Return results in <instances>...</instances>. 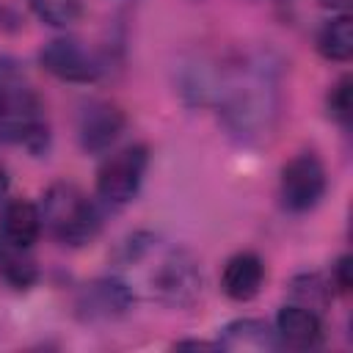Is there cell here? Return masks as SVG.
<instances>
[{
  "mask_svg": "<svg viewBox=\"0 0 353 353\" xmlns=\"http://www.w3.org/2000/svg\"><path fill=\"white\" fill-rule=\"evenodd\" d=\"M149 292L171 306H188L201 292V273L196 259L182 248H168L157 256L149 273Z\"/></svg>",
  "mask_w": 353,
  "mask_h": 353,
  "instance_id": "277c9868",
  "label": "cell"
},
{
  "mask_svg": "<svg viewBox=\"0 0 353 353\" xmlns=\"http://www.w3.org/2000/svg\"><path fill=\"white\" fill-rule=\"evenodd\" d=\"M325 193V168L314 154L292 157L281 171V201L292 212L312 210Z\"/></svg>",
  "mask_w": 353,
  "mask_h": 353,
  "instance_id": "8992f818",
  "label": "cell"
},
{
  "mask_svg": "<svg viewBox=\"0 0 353 353\" xmlns=\"http://www.w3.org/2000/svg\"><path fill=\"white\" fill-rule=\"evenodd\" d=\"M0 273L14 287H30L36 281V265L28 256V248L11 245L0 237Z\"/></svg>",
  "mask_w": 353,
  "mask_h": 353,
  "instance_id": "5bb4252c",
  "label": "cell"
},
{
  "mask_svg": "<svg viewBox=\"0 0 353 353\" xmlns=\"http://www.w3.org/2000/svg\"><path fill=\"white\" fill-rule=\"evenodd\" d=\"M6 190H8V176H6V171L0 168V201L6 199Z\"/></svg>",
  "mask_w": 353,
  "mask_h": 353,
  "instance_id": "ffe728a7",
  "label": "cell"
},
{
  "mask_svg": "<svg viewBox=\"0 0 353 353\" xmlns=\"http://www.w3.org/2000/svg\"><path fill=\"white\" fill-rule=\"evenodd\" d=\"M323 6H328V8H347V3L350 0H320Z\"/></svg>",
  "mask_w": 353,
  "mask_h": 353,
  "instance_id": "d6986e66",
  "label": "cell"
},
{
  "mask_svg": "<svg viewBox=\"0 0 353 353\" xmlns=\"http://www.w3.org/2000/svg\"><path fill=\"white\" fill-rule=\"evenodd\" d=\"M36 17L52 28H69L83 14V0H28Z\"/></svg>",
  "mask_w": 353,
  "mask_h": 353,
  "instance_id": "9a60e30c",
  "label": "cell"
},
{
  "mask_svg": "<svg viewBox=\"0 0 353 353\" xmlns=\"http://www.w3.org/2000/svg\"><path fill=\"white\" fill-rule=\"evenodd\" d=\"M262 281H265V265L251 251L234 254L223 265V273H221V290L232 301H251L259 292Z\"/></svg>",
  "mask_w": 353,
  "mask_h": 353,
  "instance_id": "30bf717a",
  "label": "cell"
},
{
  "mask_svg": "<svg viewBox=\"0 0 353 353\" xmlns=\"http://www.w3.org/2000/svg\"><path fill=\"white\" fill-rule=\"evenodd\" d=\"M41 226L63 245H83L97 237L102 215L94 199L72 182H55L39 204Z\"/></svg>",
  "mask_w": 353,
  "mask_h": 353,
  "instance_id": "7a4b0ae2",
  "label": "cell"
},
{
  "mask_svg": "<svg viewBox=\"0 0 353 353\" xmlns=\"http://www.w3.org/2000/svg\"><path fill=\"white\" fill-rule=\"evenodd\" d=\"M149 165V152L141 143L113 152L97 171V196L108 207H121L135 199Z\"/></svg>",
  "mask_w": 353,
  "mask_h": 353,
  "instance_id": "3957f363",
  "label": "cell"
},
{
  "mask_svg": "<svg viewBox=\"0 0 353 353\" xmlns=\"http://www.w3.org/2000/svg\"><path fill=\"white\" fill-rule=\"evenodd\" d=\"M218 347H226V350H276L281 345L276 339V331L268 323L245 317V320L229 323L221 331Z\"/></svg>",
  "mask_w": 353,
  "mask_h": 353,
  "instance_id": "7c38bea8",
  "label": "cell"
},
{
  "mask_svg": "<svg viewBox=\"0 0 353 353\" xmlns=\"http://www.w3.org/2000/svg\"><path fill=\"white\" fill-rule=\"evenodd\" d=\"M218 105L226 130L243 143H262L273 135L279 119V77L265 55L234 63L218 88Z\"/></svg>",
  "mask_w": 353,
  "mask_h": 353,
  "instance_id": "6da1fadb",
  "label": "cell"
},
{
  "mask_svg": "<svg viewBox=\"0 0 353 353\" xmlns=\"http://www.w3.org/2000/svg\"><path fill=\"white\" fill-rule=\"evenodd\" d=\"M334 284H336L342 292L350 290V256H342V259L336 262V268H334Z\"/></svg>",
  "mask_w": 353,
  "mask_h": 353,
  "instance_id": "ac0fdd59",
  "label": "cell"
},
{
  "mask_svg": "<svg viewBox=\"0 0 353 353\" xmlns=\"http://www.w3.org/2000/svg\"><path fill=\"white\" fill-rule=\"evenodd\" d=\"M41 234V215L39 207L28 204V201H11L3 210L0 218V237L11 245L19 248H30Z\"/></svg>",
  "mask_w": 353,
  "mask_h": 353,
  "instance_id": "8fae6325",
  "label": "cell"
},
{
  "mask_svg": "<svg viewBox=\"0 0 353 353\" xmlns=\"http://www.w3.org/2000/svg\"><path fill=\"white\" fill-rule=\"evenodd\" d=\"M290 290H292V295H295V301H298L301 306L314 309V312L328 301V284H325L323 276H317V273L298 276Z\"/></svg>",
  "mask_w": 353,
  "mask_h": 353,
  "instance_id": "2e32d148",
  "label": "cell"
},
{
  "mask_svg": "<svg viewBox=\"0 0 353 353\" xmlns=\"http://www.w3.org/2000/svg\"><path fill=\"white\" fill-rule=\"evenodd\" d=\"M317 50L328 61H347L353 55V19L347 14L328 19L317 33Z\"/></svg>",
  "mask_w": 353,
  "mask_h": 353,
  "instance_id": "4fadbf2b",
  "label": "cell"
},
{
  "mask_svg": "<svg viewBox=\"0 0 353 353\" xmlns=\"http://www.w3.org/2000/svg\"><path fill=\"white\" fill-rule=\"evenodd\" d=\"M353 108V102H350V77H342L334 88H331V94H328V113L342 124V127H347L350 124V110Z\"/></svg>",
  "mask_w": 353,
  "mask_h": 353,
  "instance_id": "e0dca14e",
  "label": "cell"
},
{
  "mask_svg": "<svg viewBox=\"0 0 353 353\" xmlns=\"http://www.w3.org/2000/svg\"><path fill=\"white\" fill-rule=\"evenodd\" d=\"M132 287L124 279H99L85 284V290L77 298V314L91 323H105L121 317L132 306Z\"/></svg>",
  "mask_w": 353,
  "mask_h": 353,
  "instance_id": "52a82bcc",
  "label": "cell"
},
{
  "mask_svg": "<svg viewBox=\"0 0 353 353\" xmlns=\"http://www.w3.org/2000/svg\"><path fill=\"white\" fill-rule=\"evenodd\" d=\"M41 66L66 83H94L102 74V61L83 47L77 39H52L44 44V50L39 52Z\"/></svg>",
  "mask_w": 353,
  "mask_h": 353,
  "instance_id": "5b68a950",
  "label": "cell"
},
{
  "mask_svg": "<svg viewBox=\"0 0 353 353\" xmlns=\"http://www.w3.org/2000/svg\"><path fill=\"white\" fill-rule=\"evenodd\" d=\"M121 130H124V113L110 102H91L80 110L77 141L88 154L108 152L119 141Z\"/></svg>",
  "mask_w": 353,
  "mask_h": 353,
  "instance_id": "ba28073f",
  "label": "cell"
},
{
  "mask_svg": "<svg viewBox=\"0 0 353 353\" xmlns=\"http://www.w3.org/2000/svg\"><path fill=\"white\" fill-rule=\"evenodd\" d=\"M276 339L279 345L295 347V350H312L323 342V323L314 309H306L301 303H290L276 314Z\"/></svg>",
  "mask_w": 353,
  "mask_h": 353,
  "instance_id": "9c48e42d",
  "label": "cell"
}]
</instances>
